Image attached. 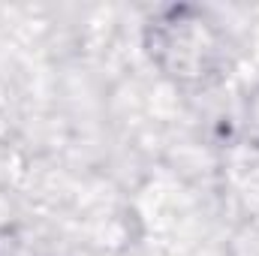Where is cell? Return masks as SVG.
Wrapping results in <instances>:
<instances>
[{
  "label": "cell",
  "instance_id": "cell-1",
  "mask_svg": "<svg viewBox=\"0 0 259 256\" xmlns=\"http://www.w3.org/2000/svg\"><path fill=\"white\" fill-rule=\"evenodd\" d=\"M12 223V202L6 199V193L0 190V229H6Z\"/></svg>",
  "mask_w": 259,
  "mask_h": 256
}]
</instances>
